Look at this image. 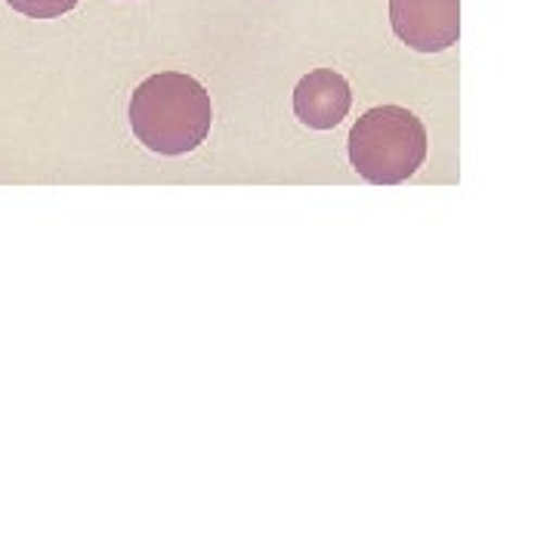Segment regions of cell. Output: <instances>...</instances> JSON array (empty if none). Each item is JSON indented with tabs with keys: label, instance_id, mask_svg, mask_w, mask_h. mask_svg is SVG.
Masks as SVG:
<instances>
[{
	"label": "cell",
	"instance_id": "5b68a950",
	"mask_svg": "<svg viewBox=\"0 0 556 556\" xmlns=\"http://www.w3.org/2000/svg\"><path fill=\"white\" fill-rule=\"evenodd\" d=\"M7 3L28 20H60L72 13L80 0H7Z\"/></svg>",
	"mask_w": 556,
	"mask_h": 556
},
{
	"label": "cell",
	"instance_id": "3957f363",
	"mask_svg": "<svg viewBox=\"0 0 556 556\" xmlns=\"http://www.w3.org/2000/svg\"><path fill=\"white\" fill-rule=\"evenodd\" d=\"M390 25L417 53H442L460 38V0H390Z\"/></svg>",
	"mask_w": 556,
	"mask_h": 556
},
{
	"label": "cell",
	"instance_id": "277c9868",
	"mask_svg": "<svg viewBox=\"0 0 556 556\" xmlns=\"http://www.w3.org/2000/svg\"><path fill=\"white\" fill-rule=\"evenodd\" d=\"M353 105L350 80L334 68H316L294 87V115L309 130H334Z\"/></svg>",
	"mask_w": 556,
	"mask_h": 556
},
{
	"label": "cell",
	"instance_id": "6da1fadb",
	"mask_svg": "<svg viewBox=\"0 0 556 556\" xmlns=\"http://www.w3.org/2000/svg\"><path fill=\"white\" fill-rule=\"evenodd\" d=\"M214 105L204 84L182 72H159L130 97L134 137L155 155H189L211 134Z\"/></svg>",
	"mask_w": 556,
	"mask_h": 556
},
{
	"label": "cell",
	"instance_id": "7a4b0ae2",
	"mask_svg": "<svg viewBox=\"0 0 556 556\" xmlns=\"http://www.w3.org/2000/svg\"><path fill=\"white\" fill-rule=\"evenodd\" d=\"M427 159V127L402 105L368 109L350 130V164L375 186H399Z\"/></svg>",
	"mask_w": 556,
	"mask_h": 556
}]
</instances>
